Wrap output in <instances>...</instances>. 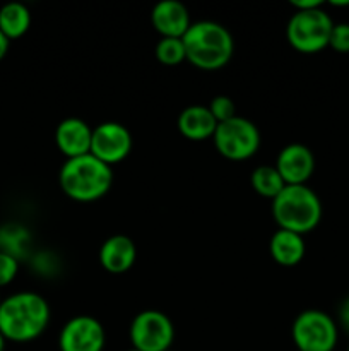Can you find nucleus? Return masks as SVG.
Wrapping results in <instances>:
<instances>
[{"label":"nucleus","mask_w":349,"mask_h":351,"mask_svg":"<svg viewBox=\"0 0 349 351\" xmlns=\"http://www.w3.org/2000/svg\"><path fill=\"white\" fill-rule=\"evenodd\" d=\"M50 314V305L41 295L33 291L14 293L0 305V332L5 341H33L48 328Z\"/></svg>","instance_id":"1"},{"label":"nucleus","mask_w":349,"mask_h":351,"mask_svg":"<svg viewBox=\"0 0 349 351\" xmlns=\"http://www.w3.org/2000/svg\"><path fill=\"white\" fill-rule=\"evenodd\" d=\"M181 40L187 60L201 71H219L231 60L235 50L231 33L214 21L192 23Z\"/></svg>","instance_id":"2"},{"label":"nucleus","mask_w":349,"mask_h":351,"mask_svg":"<svg viewBox=\"0 0 349 351\" xmlns=\"http://www.w3.org/2000/svg\"><path fill=\"white\" fill-rule=\"evenodd\" d=\"M62 191L77 202H92L105 197L113 184V170L91 153L64 163L58 175Z\"/></svg>","instance_id":"3"},{"label":"nucleus","mask_w":349,"mask_h":351,"mask_svg":"<svg viewBox=\"0 0 349 351\" xmlns=\"http://www.w3.org/2000/svg\"><path fill=\"white\" fill-rule=\"evenodd\" d=\"M272 216L281 230L303 237L320 223V197L308 185H286L281 194L272 199Z\"/></svg>","instance_id":"4"},{"label":"nucleus","mask_w":349,"mask_h":351,"mask_svg":"<svg viewBox=\"0 0 349 351\" xmlns=\"http://www.w3.org/2000/svg\"><path fill=\"white\" fill-rule=\"evenodd\" d=\"M332 23L331 16L322 7L311 10H296L286 27L291 47L301 53H317L328 47Z\"/></svg>","instance_id":"5"},{"label":"nucleus","mask_w":349,"mask_h":351,"mask_svg":"<svg viewBox=\"0 0 349 351\" xmlns=\"http://www.w3.org/2000/svg\"><path fill=\"white\" fill-rule=\"evenodd\" d=\"M212 141L226 160L245 161L259 151L260 132L255 123L236 115L231 120L218 123Z\"/></svg>","instance_id":"6"},{"label":"nucleus","mask_w":349,"mask_h":351,"mask_svg":"<svg viewBox=\"0 0 349 351\" xmlns=\"http://www.w3.org/2000/svg\"><path fill=\"white\" fill-rule=\"evenodd\" d=\"M298 351H334L337 345V326L322 311H305L291 328Z\"/></svg>","instance_id":"7"},{"label":"nucleus","mask_w":349,"mask_h":351,"mask_svg":"<svg viewBox=\"0 0 349 351\" xmlns=\"http://www.w3.org/2000/svg\"><path fill=\"white\" fill-rule=\"evenodd\" d=\"M130 343L139 351H168L174 341V326L159 311H144L130 324Z\"/></svg>","instance_id":"8"},{"label":"nucleus","mask_w":349,"mask_h":351,"mask_svg":"<svg viewBox=\"0 0 349 351\" xmlns=\"http://www.w3.org/2000/svg\"><path fill=\"white\" fill-rule=\"evenodd\" d=\"M132 146V134L122 123L103 122L92 129L91 154L109 167L125 160Z\"/></svg>","instance_id":"9"},{"label":"nucleus","mask_w":349,"mask_h":351,"mask_svg":"<svg viewBox=\"0 0 349 351\" xmlns=\"http://www.w3.org/2000/svg\"><path fill=\"white\" fill-rule=\"evenodd\" d=\"M106 332L92 315H75L62 328L58 336L60 351H103Z\"/></svg>","instance_id":"10"},{"label":"nucleus","mask_w":349,"mask_h":351,"mask_svg":"<svg viewBox=\"0 0 349 351\" xmlns=\"http://www.w3.org/2000/svg\"><path fill=\"white\" fill-rule=\"evenodd\" d=\"M276 170L286 185H307L315 171V156L305 144H287L279 151Z\"/></svg>","instance_id":"11"},{"label":"nucleus","mask_w":349,"mask_h":351,"mask_svg":"<svg viewBox=\"0 0 349 351\" xmlns=\"http://www.w3.org/2000/svg\"><path fill=\"white\" fill-rule=\"evenodd\" d=\"M91 141L92 129L77 117L62 120L55 130V143L67 160L91 153Z\"/></svg>","instance_id":"12"},{"label":"nucleus","mask_w":349,"mask_h":351,"mask_svg":"<svg viewBox=\"0 0 349 351\" xmlns=\"http://www.w3.org/2000/svg\"><path fill=\"white\" fill-rule=\"evenodd\" d=\"M151 23L161 38H183L192 26L190 12L178 0H161L151 12Z\"/></svg>","instance_id":"13"},{"label":"nucleus","mask_w":349,"mask_h":351,"mask_svg":"<svg viewBox=\"0 0 349 351\" xmlns=\"http://www.w3.org/2000/svg\"><path fill=\"white\" fill-rule=\"evenodd\" d=\"M137 259V247L127 235H113L103 242L99 249V264L112 274H123L133 266Z\"/></svg>","instance_id":"14"},{"label":"nucleus","mask_w":349,"mask_h":351,"mask_svg":"<svg viewBox=\"0 0 349 351\" xmlns=\"http://www.w3.org/2000/svg\"><path fill=\"white\" fill-rule=\"evenodd\" d=\"M218 122L209 106L192 105L181 110L178 117V130L188 141H205L214 136Z\"/></svg>","instance_id":"15"},{"label":"nucleus","mask_w":349,"mask_h":351,"mask_svg":"<svg viewBox=\"0 0 349 351\" xmlns=\"http://www.w3.org/2000/svg\"><path fill=\"white\" fill-rule=\"evenodd\" d=\"M269 250L272 259L279 266L293 267L300 264L305 257V240L298 233L287 230H277L269 242Z\"/></svg>","instance_id":"16"},{"label":"nucleus","mask_w":349,"mask_h":351,"mask_svg":"<svg viewBox=\"0 0 349 351\" xmlns=\"http://www.w3.org/2000/svg\"><path fill=\"white\" fill-rule=\"evenodd\" d=\"M31 26V14L24 3L10 2L0 9V31L10 40L21 38Z\"/></svg>","instance_id":"17"},{"label":"nucleus","mask_w":349,"mask_h":351,"mask_svg":"<svg viewBox=\"0 0 349 351\" xmlns=\"http://www.w3.org/2000/svg\"><path fill=\"white\" fill-rule=\"evenodd\" d=\"M250 182H252L253 191L267 199H276L281 194V191L286 187L279 171L276 170V167H270V165H262V167L255 168L252 171Z\"/></svg>","instance_id":"18"},{"label":"nucleus","mask_w":349,"mask_h":351,"mask_svg":"<svg viewBox=\"0 0 349 351\" xmlns=\"http://www.w3.org/2000/svg\"><path fill=\"white\" fill-rule=\"evenodd\" d=\"M154 55L164 65H178L187 60L185 45L181 38H161L154 48Z\"/></svg>","instance_id":"19"},{"label":"nucleus","mask_w":349,"mask_h":351,"mask_svg":"<svg viewBox=\"0 0 349 351\" xmlns=\"http://www.w3.org/2000/svg\"><path fill=\"white\" fill-rule=\"evenodd\" d=\"M209 110H211L212 117H214L218 123L226 122V120H231L233 117H236L235 103L228 96H216V98H212V101L209 103Z\"/></svg>","instance_id":"20"},{"label":"nucleus","mask_w":349,"mask_h":351,"mask_svg":"<svg viewBox=\"0 0 349 351\" xmlns=\"http://www.w3.org/2000/svg\"><path fill=\"white\" fill-rule=\"evenodd\" d=\"M328 47L339 53H349V23L334 24Z\"/></svg>","instance_id":"21"},{"label":"nucleus","mask_w":349,"mask_h":351,"mask_svg":"<svg viewBox=\"0 0 349 351\" xmlns=\"http://www.w3.org/2000/svg\"><path fill=\"white\" fill-rule=\"evenodd\" d=\"M17 271H19V264L16 257L7 252H0V288L12 283L14 278L17 276Z\"/></svg>","instance_id":"22"},{"label":"nucleus","mask_w":349,"mask_h":351,"mask_svg":"<svg viewBox=\"0 0 349 351\" xmlns=\"http://www.w3.org/2000/svg\"><path fill=\"white\" fill-rule=\"evenodd\" d=\"M291 5L296 10H311L324 5L322 0H291Z\"/></svg>","instance_id":"23"},{"label":"nucleus","mask_w":349,"mask_h":351,"mask_svg":"<svg viewBox=\"0 0 349 351\" xmlns=\"http://www.w3.org/2000/svg\"><path fill=\"white\" fill-rule=\"evenodd\" d=\"M339 319H341L342 328L349 332V297L342 302L341 311H339Z\"/></svg>","instance_id":"24"},{"label":"nucleus","mask_w":349,"mask_h":351,"mask_svg":"<svg viewBox=\"0 0 349 351\" xmlns=\"http://www.w3.org/2000/svg\"><path fill=\"white\" fill-rule=\"evenodd\" d=\"M9 45H10L9 38L0 31V60H2V58L7 55V51H9Z\"/></svg>","instance_id":"25"},{"label":"nucleus","mask_w":349,"mask_h":351,"mask_svg":"<svg viewBox=\"0 0 349 351\" xmlns=\"http://www.w3.org/2000/svg\"><path fill=\"white\" fill-rule=\"evenodd\" d=\"M331 5H334V7H348L349 5V0H332Z\"/></svg>","instance_id":"26"},{"label":"nucleus","mask_w":349,"mask_h":351,"mask_svg":"<svg viewBox=\"0 0 349 351\" xmlns=\"http://www.w3.org/2000/svg\"><path fill=\"white\" fill-rule=\"evenodd\" d=\"M5 350V338L2 336V332H0V351Z\"/></svg>","instance_id":"27"},{"label":"nucleus","mask_w":349,"mask_h":351,"mask_svg":"<svg viewBox=\"0 0 349 351\" xmlns=\"http://www.w3.org/2000/svg\"><path fill=\"white\" fill-rule=\"evenodd\" d=\"M129 351H139V350H133V348H132V350H129Z\"/></svg>","instance_id":"28"},{"label":"nucleus","mask_w":349,"mask_h":351,"mask_svg":"<svg viewBox=\"0 0 349 351\" xmlns=\"http://www.w3.org/2000/svg\"><path fill=\"white\" fill-rule=\"evenodd\" d=\"M0 305H2V298H0Z\"/></svg>","instance_id":"29"},{"label":"nucleus","mask_w":349,"mask_h":351,"mask_svg":"<svg viewBox=\"0 0 349 351\" xmlns=\"http://www.w3.org/2000/svg\"><path fill=\"white\" fill-rule=\"evenodd\" d=\"M168 351H173V350H168Z\"/></svg>","instance_id":"30"},{"label":"nucleus","mask_w":349,"mask_h":351,"mask_svg":"<svg viewBox=\"0 0 349 351\" xmlns=\"http://www.w3.org/2000/svg\"><path fill=\"white\" fill-rule=\"evenodd\" d=\"M348 351H349V346H348Z\"/></svg>","instance_id":"31"}]
</instances>
